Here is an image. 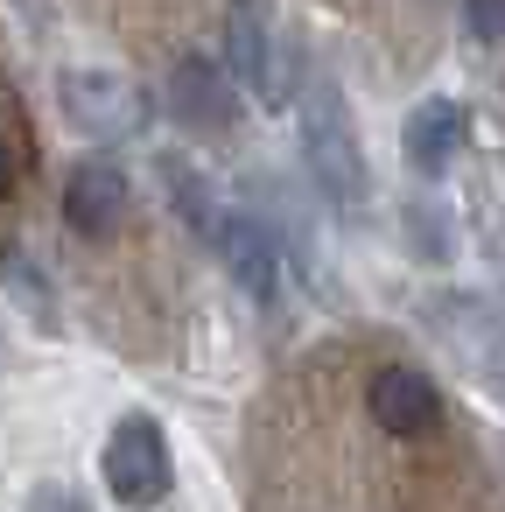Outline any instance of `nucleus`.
Segmentation results:
<instances>
[{
    "label": "nucleus",
    "mask_w": 505,
    "mask_h": 512,
    "mask_svg": "<svg viewBox=\"0 0 505 512\" xmlns=\"http://www.w3.org/2000/svg\"><path fill=\"white\" fill-rule=\"evenodd\" d=\"M302 113V155L316 169V183L337 197V204H365L372 197V169H365V148H358V127H351V106L337 99V85L309 78V92L295 99Z\"/></svg>",
    "instance_id": "obj_1"
},
{
    "label": "nucleus",
    "mask_w": 505,
    "mask_h": 512,
    "mask_svg": "<svg viewBox=\"0 0 505 512\" xmlns=\"http://www.w3.org/2000/svg\"><path fill=\"white\" fill-rule=\"evenodd\" d=\"M99 470H106V491H113L127 512H155V505H169V491H176L169 435H162L155 414H120L113 435H106Z\"/></svg>",
    "instance_id": "obj_2"
},
{
    "label": "nucleus",
    "mask_w": 505,
    "mask_h": 512,
    "mask_svg": "<svg viewBox=\"0 0 505 512\" xmlns=\"http://www.w3.org/2000/svg\"><path fill=\"white\" fill-rule=\"evenodd\" d=\"M57 106L92 141H134L148 127V92L134 78H120V71H64L57 78Z\"/></svg>",
    "instance_id": "obj_3"
},
{
    "label": "nucleus",
    "mask_w": 505,
    "mask_h": 512,
    "mask_svg": "<svg viewBox=\"0 0 505 512\" xmlns=\"http://www.w3.org/2000/svg\"><path fill=\"white\" fill-rule=\"evenodd\" d=\"M232 85H246L267 106H288V78H281V50H274V22L260 0H225V64Z\"/></svg>",
    "instance_id": "obj_4"
},
{
    "label": "nucleus",
    "mask_w": 505,
    "mask_h": 512,
    "mask_svg": "<svg viewBox=\"0 0 505 512\" xmlns=\"http://www.w3.org/2000/svg\"><path fill=\"white\" fill-rule=\"evenodd\" d=\"M169 120L197 141H232L239 134V92L211 57H176L169 64Z\"/></svg>",
    "instance_id": "obj_5"
},
{
    "label": "nucleus",
    "mask_w": 505,
    "mask_h": 512,
    "mask_svg": "<svg viewBox=\"0 0 505 512\" xmlns=\"http://www.w3.org/2000/svg\"><path fill=\"white\" fill-rule=\"evenodd\" d=\"M365 407H372V421H379L386 435H400V442H421V435L442 428V393H435V379L414 372V365H379L372 386H365Z\"/></svg>",
    "instance_id": "obj_6"
},
{
    "label": "nucleus",
    "mask_w": 505,
    "mask_h": 512,
    "mask_svg": "<svg viewBox=\"0 0 505 512\" xmlns=\"http://www.w3.org/2000/svg\"><path fill=\"white\" fill-rule=\"evenodd\" d=\"M64 218L85 232V239H106L120 218H127V169L120 162H71L64 169Z\"/></svg>",
    "instance_id": "obj_7"
},
{
    "label": "nucleus",
    "mask_w": 505,
    "mask_h": 512,
    "mask_svg": "<svg viewBox=\"0 0 505 512\" xmlns=\"http://www.w3.org/2000/svg\"><path fill=\"white\" fill-rule=\"evenodd\" d=\"M463 148H470V106L463 99H421L407 120V162L421 176H442V169H456Z\"/></svg>",
    "instance_id": "obj_8"
},
{
    "label": "nucleus",
    "mask_w": 505,
    "mask_h": 512,
    "mask_svg": "<svg viewBox=\"0 0 505 512\" xmlns=\"http://www.w3.org/2000/svg\"><path fill=\"white\" fill-rule=\"evenodd\" d=\"M211 246H218V260H225V274L253 295V302H274L281 295V260H274V239L253 225V218H218V232H211Z\"/></svg>",
    "instance_id": "obj_9"
},
{
    "label": "nucleus",
    "mask_w": 505,
    "mask_h": 512,
    "mask_svg": "<svg viewBox=\"0 0 505 512\" xmlns=\"http://www.w3.org/2000/svg\"><path fill=\"white\" fill-rule=\"evenodd\" d=\"M162 190H169V204L183 211V225L197 232V239H211L218 232V218H225V204H218V190L204 183V169H190V162H162Z\"/></svg>",
    "instance_id": "obj_10"
},
{
    "label": "nucleus",
    "mask_w": 505,
    "mask_h": 512,
    "mask_svg": "<svg viewBox=\"0 0 505 512\" xmlns=\"http://www.w3.org/2000/svg\"><path fill=\"white\" fill-rule=\"evenodd\" d=\"M0 281H8V288H15V302H22V309H29V316H36L43 330L57 323V302H50V281H43V267H36V260L22 253V246H0Z\"/></svg>",
    "instance_id": "obj_11"
},
{
    "label": "nucleus",
    "mask_w": 505,
    "mask_h": 512,
    "mask_svg": "<svg viewBox=\"0 0 505 512\" xmlns=\"http://www.w3.org/2000/svg\"><path fill=\"white\" fill-rule=\"evenodd\" d=\"M463 22L477 43H505V0H463Z\"/></svg>",
    "instance_id": "obj_12"
},
{
    "label": "nucleus",
    "mask_w": 505,
    "mask_h": 512,
    "mask_svg": "<svg viewBox=\"0 0 505 512\" xmlns=\"http://www.w3.org/2000/svg\"><path fill=\"white\" fill-rule=\"evenodd\" d=\"M22 512H92V505H85V491H71V484H36Z\"/></svg>",
    "instance_id": "obj_13"
},
{
    "label": "nucleus",
    "mask_w": 505,
    "mask_h": 512,
    "mask_svg": "<svg viewBox=\"0 0 505 512\" xmlns=\"http://www.w3.org/2000/svg\"><path fill=\"white\" fill-rule=\"evenodd\" d=\"M0 197H15V155H8V141H0Z\"/></svg>",
    "instance_id": "obj_14"
}]
</instances>
